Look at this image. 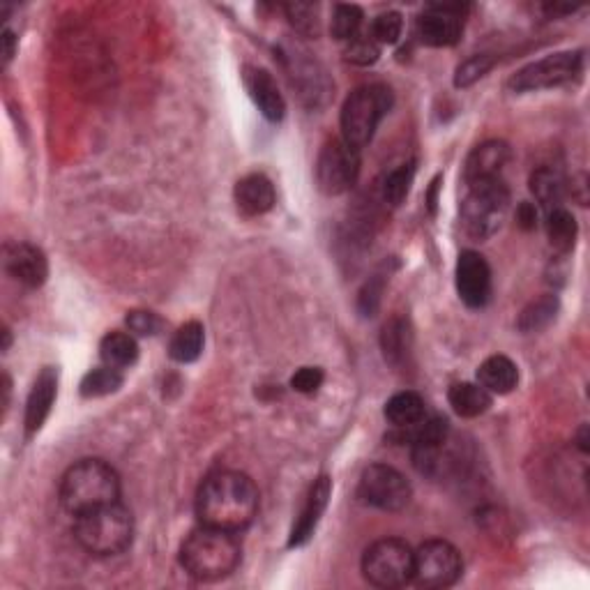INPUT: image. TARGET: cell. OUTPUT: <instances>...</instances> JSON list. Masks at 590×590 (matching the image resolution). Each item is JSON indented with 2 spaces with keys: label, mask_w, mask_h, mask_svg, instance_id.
I'll list each match as a JSON object with an SVG mask.
<instances>
[{
  "label": "cell",
  "mask_w": 590,
  "mask_h": 590,
  "mask_svg": "<svg viewBox=\"0 0 590 590\" xmlns=\"http://www.w3.org/2000/svg\"><path fill=\"white\" fill-rule=\"evenodd\" d=\"M259 489L238 471H217L208 475L196 496V514L203 526L238 533L256 519Z\"/></svg>",
  "instance_id": "6da1fadb"
},
{
  "label": "cell",
  "mask_w": 590,
  "mask_h": 590,
  "mask_svg": "<svg viewBox=\"0 0 590 590\" xmlns=\"http://www.w3.org/2000/svg\"><path fill=\"white\" fill-rule=\"evenodd\" d=\"M242 549L236 533L222 528L201 526L180 547V565L199 581L229 577L240 563Z\"/></svg>",
  "instance_id": "7a4b0ae2"
},
{
  "label": "cell",
  "mask_w": 590,
  "mask_h": 590,
  "mask_svg": "<svg viewBox=\"0 0 590 590\" xmlns=\"http://www.w3.org/2000/svg\"><path fill=\"white\" fill-rule=\"evenodd\" d=\"M118 496V473L102 459L77 461V464L67 468L63 482H60V503L72 517L116 503Z\"/></svg>",
  "instance_id": "3957f363"
},
{
  "label": "cell",
  "mask_w": 590,
  "mask_h": 590,
  "mask_svg": "<svg viewBox=\"0 0 590 590\" xmlns=\"http://www.w3.org/2000/svg\"><path fill=\"white\" fill-rule=\"evenodd\" d=\"M74 535L83 549L93 556H118L132 544L134 521L125 505L109 503L79 514Z\"/></svg>",
  "instance_id": "277c9868"
},
{
  "label": "cell",
  "mask_w": 590,
  "mask_h": 590,
  "mask_svg": "<svg viewBox=\"0 0 590 590\" xmlns=\"http://www.w3.org/2000/svg\"><path fill=\"white\" fill-rule=\"evenodd\" d=\"M510 213V189L503 178L480 180L466 185L461 201V226L475 240L491 238L501 231Z\"/></svg>",
  "instance_id": "5b68a950"
},
{
  "label": "cell",
  "mask_w": 590,
  "mask_h": 590,
  "mask_svg": "<svg viewBox=\"0 0 590 590\" xmlns=\"http://www.w3.org/2000/svg\"><path fill=\"white\" fill-rule=\"evenodd\" d=\"M392 109V90L383 83L355 88L342 107V139L353 148H365Z\"/></svg>",
  "instance_id": "8992f818"
},
{
  "label": "cell",
  "mask_w": 590,
  "mask_h": 590,
  "mask_svg": "<svg viewBox=\"0 0 590 590\" xmlns=\"http://www.w3.org/2000/svg\"><path fill=\"white\" fill-rule=\"evenodd\" d=\"M415 551L404 540L383 537L362 556V574L376 588H402L413 581Z\"/></svg>",
  "instance_id": "52a82bcc"
},
{
  "label": "cell",
  "mask_w": 590,
  "mask_h": 590,
  "mask_svg": "<svg viewBox=\"0 0 590 590\" xmlns=\"http://www.w3.org/2000/svg\"><path fill=\"white\" fill-rule=\"evenodd\" d=\"M464 563L457 547L445 540H429L415 551L413 558V581L420 588L441 590L455 586Z\"/></svg>",
  "instance_id": "ba28073f"
},
{
  "label": "cell",
  "mask_w": 590,
  "mask_h": 590,
  "mask_svg": "<svg viewBox=\"0 0 590 590\" xmlns=\"http://www.w3.org/2000/svg\"><path fill=\"white\" fill-rule=\"evenodd\" d=\"M581 51H561L542 60L526 65L510 79V88L514 93H533V90L558 88L574 81L581 74Z\"/></svg>",
  "instance_id": "9c48e42d"
},
{
  "label": "cell",
  "mask_w": 590,
  "mask_h": 590,
  "mask_svg": "<svg viewBox=\"0 0 590 590\" xmlns=\"http://www.w3.org/2000/svg\"><path fill=\"white\" fill-rule=\"evenodd\" d=\"M360 176V150L344 139H332L323 146L316 162V183L328 196H339L355 185Z\"/></svg>",
  "instance_id": "30bf717a"
},
{
  "label": "cell",
  "mask_w": 590,
  "mask_h": 590,
  "mask_svg": "<svg viewBox=\"0 0 590 590\" xmlns=\"http://www.w3.org/2000/svg\"><path fill=\"white\" fill-rule=\"evenodd\" d=\"M358 496L362 503L383 512H399L411 501V484L397 468L385 464H372L360 478Z\"/></svg>",
  "instance_id": "8fae6325"
},
{
  "label": "cell",
  "mask_w": 590,
  "mask_h": 590,
  "mask_svg": "<svg viewBox=\"0 0 590 590\" xmlns=\"http://www.w3.org/2000/svg\"><path fill=\"white\" fill-rule=\"evenodd\" d=\"M464 5H431L415 24V35L427 47H452L464 33Z\"/></svg>",
  "instance_id": "7c38bea8"
},
{
  "label": "cell",
  "mask_w": 590,
  "mask_h": 590,
  "mask_svg": "<svg viewBox=\"0 0 590 590\" xmlns=\"http://www.w3.org/2000/svg\"><path fill=\"white\" fill-rule=\"evenodd\" d=\"M455 277L457 293L466 307L480 309L487 305L491 298V268L482 254L471 249L461 252Z\"/></svg>",
  "instance_id": "4fadbf2b"
},
{
  "label": "cell",
  "mask_w": 590,
  "mask_h": 590,
  "mask_svg": "<svg viewBox=\"0 0 590 590\" xmlns=\"http://www.w3.org/2000/svg\"><path fill=\"white\" fill-rule=\"evenodd\" d=\"M5 272L28 289H40L47 282L49 263L40 247L28 242H7L3 249Z\"/></svg>",
  "instance_id": "5bb4252c"
},
{
  "label": "cell",
  "mask_w": 590,
  "mask_h": 590,
  "mask_svg": "<svg viewBox=\"0 0 590 590\" xmlns=\"http://www.w3.org/2000/svg\"><path fill=\"white\" fill-rule=\"evenodd\" d=\"M330 494H332V480L328 478V475H321V478L312 484V489H309L305 508H302L300 517L298 521H295L291 531L289 547H302V544L312 540L316 526H319L323 512L325 508H328Z\"/></svg>",
  "instance_id": "9a60e30c"
},
{
  "label": "cell",
  "mask_w": 590,
  "mask_h": 590,
  "mask_svg": "<svg viewBox=\"0 0 590 590\" xmlns=\"http://www.w3.org/2000/svg\"><path fill=\"white\" fill-rule=\"evenodd\" d=\"M242 81H245L249 97H252L263 116L272 120V123H277V120L284 118L286 113L284 97L282 93H279L275 79L270 77V72L261 70V67L247 65L245 70H242Z\"/></svg>",
  "instance_id": "2e32d148"
},
{
  "label": "cell",
  "mask_w": 590,
  "mask_h": 590,
  "mask_svg": "<svg viewBox=\"0 0 590 590\" xmlns=\"http://www.w3.org/2000/svg\"><path fill=\"white\" fill-rule=\"evenodd\" d=\"M58 395V372L54 367H44L35 378L26 402V434L33 436L47 422L51 408H54Z\"/></svg>",
  "instance_id": "e0dca14e"
},
{
  "label": "cell",
  "mask_w": 590,
  "mask_h": 590,
  "mask_svg": "<svg viewBox=\"0 0 590 590\" xmlns=\"http://www.w3.org/2000/svg\"><path fill=\"white\" fill-rule=\"evenodd\" d=\"M510 162V148L503 141L482 143L468 155L464 166V183H480V180L501 178L505 164Z\"/></svg>",
  "instance_id": "ac0fdd59"
},
{
  "label": "cell",
  "mask_w": 590,
  "mask_h": 590,
  "mask_svg": "<svg viewBox=\"0 0 590 590\" xmlns=\"http://www.w3.org/2000/svg\"><path fill=\"white\" fill-rule=\"evenodd\" d=\"M236 206L242 215L247 217H259L272 210L277 201L275 187L263 173H249V176L240 178L236 185Z\"/></svg>",
  "instance_id": "d6986e66"
},
{
  "label": "cell",
  "mask_w": 590,
  "mask_h": 590,
  "mask_svg": "<svg viewBox=\"0 0 590 590\" xmlns=\"http://www.w3.org/2000/svg\"><path fill=\"white\" fill-rule=\"evenodd\" d=\"M478 381L489 395H508L519 383V369L505 355H491L478 367Z\"/></svg>",
  "instance_id": "ffe728a7"
},
{
  "label": "cell",
  "mask_w": 590,
  "mask_h": 590,
  "mask_svg": "<svg viewBox=\"0 0 590 590\" xmlns=\"http://www.w3.org/2000/svg\"><path fill=\"white\" fill-rule=\"evenodd\" d=\"M448 402L461 418H478L489 411L491 395L480 383H457L448 392Z\"/></svg>",
  "instance_id": "44dd1931"
},
{
  "label": "cell",
  "mask_w": 590,
  "mask_h": 590,
  "mask_svg": "<svg viewBox=\"0 0 590 590\" xmlns=\"http://www.w3.org/2000/svg\"><path fill=\"white\" fill-rule=\"evenodd\" d=\"M385 418L392 422L397 429L418 425L422 418H427V406L418 392H397L395 397L388 399L385 404Z\"/></svg>",
  "instance_id": "7402d4cb"
},
{
  "label": "cell",
  "mask_w": 590,
  "mask_h": 590,
  "mask_svg": "<svg viewBox=\"0 0 590 590\" xmlns=\"http://www.w3.org/2000/svg\"><path fill=\"white\" fill-rule=\"evenodd\" d=\"M203 342H206V330L199 321H189L180 325L176 335L171 337L169 344V355L180 365H189V362L199 360L203 353Z\"/></svg>",
  "instance_id": "603a6c76"
},
{
  "label": "cell",
  "mask_w": 590,
  "mask_h": 590,
  "mask_svg": "<svg viewBox=\"0 0 590 590\" xmlns=\"http://www.w3.org/2000/svg\"><path fill=\"white\" fill-rule=\"evenodd\" d=\"M100 355L104 365H109L113 369H127L139 360V346H136V339L132 335H125V332H109L100 344Z\"/></svg>",
  "instance_id": "cb8c5ba5"
},
{
  "label": "cell",
  "mask_w": 590,
  "mask_h": 590,
  "mask_svg": "<svg viewBox=\"0 0 590 590\" xmlns=\"http://www.w3.org/2000/svg\"><path fill=\"white\" fill-rule=\"evenodd\" d=\"M544 226H547V236L551 245H554L558 252H570L574 247V240H577V219H574L570 210L563 206L547 210Z\"/></svg>",
  "instance_id": "d4e9b609"
},
{
  "label": "cell",
  "mask_w": 590,
  "mask_h": 590,
  "mask_svg": "<svg viewBox=\"0 0 590 590\" xmlns=\"http://www.w3.org/2000/svg\"><path fill=\"white\" fill-rule=\"evenodd\" d=\"M531 189L535 199L540 201L544 208L551 210L561 206L567 183L556 169H551V166H542V169H537L531 176Z\"/></svg>",
  "instance_id": "484cf974"
},
{
  "label": "cell",
  "mask_w": 590,
  "mask_h": 590,
  "mask_svg": "<svg viewBox=\"0 0 590 590\" xmlns=\"http://www.w3.org/2000/svg\"><path fill=\"white\" fill-rule=\"evenodd\" d=\"M123 385V374L120 369H113L109 365L97 367L93 372H88L83 376L81 381V395L83 397H107L113 395V392L120 390Z\"/></svg>",
  "instance_id": "4316f807"
},
{
  "label": "cell",
  "mask_w": 590,
  "mask_h": 590,
  "mask_svg": "<svg viewBox=\"0 0 590 590\" xmlns=\"http://www.w3.org/2000/svg\"><path fill=\"white\" fill-rule=\"evenodd\" d=\"M413 178H415V162L399 164L395 171H390L383 180L385 203H390V206H402L408 192H411Z\"/></svg>",
  "instance_id": "83f0119b"
},
{
  "label": "cell",
  "mask_w": 590,
  "mask_h": 590,
  "mask_svg": "<svg viewBox=\"0 0 590 590\" xmlns=\"http://www.w3.org/2000/svg\"><path fill=\"white\" fill-rule=\"evenodd\" d=\"M362 30V10L358 5H337L330 19V33L339 42H351Z\"/></svg>",
  "instance_id": "f1b7e54d"
},
{
  "label": "cell",
  "mask_w": 590,
  "mask_h": 590,
  "mask_svg": "<svg viewBox=\"0 0 590 590\" xmlns=\"http://www.w3.org/2000/svg\"><path fill=\"white\" fill-rule=\"evenodd\" d=\"M556 312H558V300L554 298V295H544V298L531 302V305L524 309V314H521L519 319V328L526 332L540 330L547 323H551Z\"/></svg>",
  "instance_id": "f546056e"
},
{
  "label": "cell",
  "mask_w": 590,
  "mask_h": 590,
  "mask_svg": "<svg viewBox=\"0 0 590 590\" xmlns=\"http://www.w3.org/2000/svg\"><path fill=\"white\" fill-rule=\"evenodd\" d=\"M286 17H289L291 26L298 30V33L307 37H316L321 30V19H319V5L312 3H291L284 5Z\"/></svg>",
  "instance_id": "4dcf8cb0"
},
{
  "label": "cell",
  "mask_w": 590,
  "mask_h": 590,
  "mask_svg": "<svg viewBox=\"0 0 590 590\" xmlns=\"http://www.w3.org/2000/svg\"><path fill=\"white\" fill-rule=\"evenodd\" d=\"M346 60H351L355 65H374L378 56H381V44H378L372 35L360 33L353 37L351 42H346Z\"/></svg>",
  "instance_id": "1f68e13d"
},
{
  "label": "cell",
  "mask_w": 590,
  "mask_h": 590,
  "mask_svg": "<svg viewBox=\"0 0 590 590\" xmlns=\"http://www.w3.org/2000/svg\"><path fill=\"white\" fill-rule=\"evenodd\" d=\"M402 30H404L402 14L383 12L374 19L369 35H372L378 44H395L399 42V37H402Z\"/></svg>",
  "instance_id": "d6a6232c"
},
{
  "label": "cell",
  "mask_w": 590,
  "mask_h": 590,
  "mask_svg": "<svg viewBox=\"0 0 590 590\" xmlns=\"http://www.w3.org/2000/svg\"><path fill=\"white\" fill-rule=\"evenodd\" d=\"M491 67H494V58L482 54V56H471L468 60H464L457 67V74H455V86L457 88H468L473 86L475 81L482 79L484 74H487Z\"/></svg>",
  "instance_id": "836d02e7"
},
{
  "label": "cell",
  "mask_w": 590,
  "mask_h": 590,
  "mask_svg": "<svg viewBox=\"0 0 590 590\" xmlns=\"http://www.w3.org/2000/svg\"><path fill=\"white\" fill-rule=\"evenodd\" d=\"M408 349V330L402 321H392L383 330V351L390 362H397L404 358V351Z\"/></svg>",
  "instance_id": "e575fe53"
},
{
  "label": "cell",
  "mask_w": 590,
  "mask_h": 590,
  "mask_svg": "<svg viewBox=\"0 0 590 590\" xmlns=\"http://www.w3.org/2000/svg\"><path fill=\"white\" fill-rule=\"evenodd\" d=\"M323 378L325 376L319 367H302L291 378V388L295 392H302V395H312L323 385Z\"/></svg>",
  "instance_id": "d590c367"
},
{
  "label": "cell",
  "mask_w": 590,
  "mask_h": 590,
  "mask_svg": "<svg viewBox=\"0 0 590 590\" xmlns=\"http://www.w3.org/2000/svg\"><path fill=\"white\" fill-rule=\"evenodd\" d=\"M127 325H130V330L136 332V335L141 337H148V335H157L162 328V321L160 316L153 314V312H132L127 316Z\"/></svg>",
  "instance_id": "8d00e7d4"
},
{
  "label": "cell",
  "mask_w": 590,
  "mask_h": 590,
  "mask_svg": "<svg viewBox=\"0 0 590 590\" xmlns=\"http://www.w3.org/2000/svg\"><path fill=\"white\" fill-rule=\"evenodd\" d=\"M517 222L524 226V229H533L535 222H537V210L531 203H521L519 210H517Z\"/></svg>",
  "instance_id": "74e56055"
},
{
  "label": "cell",
  "mask_w": 590,
  "mask_h": 590,
  "mask_svg": "<svg viewBox=\"0 0 590 590\" xmlns=\"http://www.w3.org/2000/svg\"><path fill=\"white\" fill-rule=\"evenodd\" d=\"M0 42H3V60H5V65H7L12 60V56H14V47H17V37H14L12 30H3V37H0Z\"/></svg>",
  "instance_id": "f35d334b"
},
{
  "label": "cell",
  "mask_w": 590,
  "mask_h": 590,
  "mask_svg": "<svg viewBox=\"0 0 590 590\" xmlns=\"http://www.w3.org/2000/svg\"><path fill=\"white\" fill-rule=\"evenodd\" d=\"M544 10L556 17V14H572L574 10H577V7H574V5H547Z\"/></svg>",
  "instance_id": "ab89813d"
}]
</instances>
